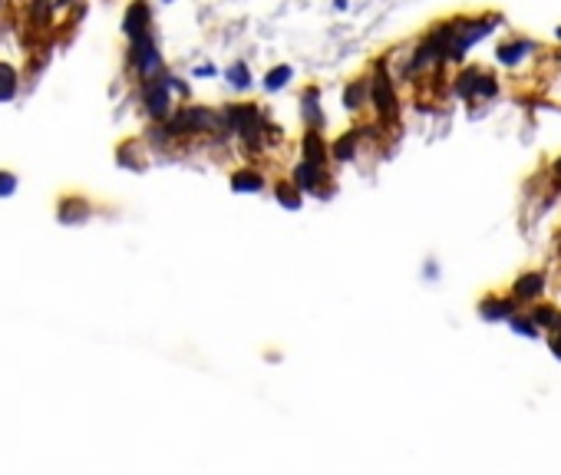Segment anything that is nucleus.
<instances>
[{
    "label": "nucleus",
    "mask_w": 561,
    "mask_h": 475,
    "mask_svg": "<svg viewBox=\"0 0 561 475\" xmlns=\"http://www.w3.org/2000/svg\"><path fill=\"white\" fill-rule=\"evenodd\" d=\"M224 119V129L232 132V136L242 139L244 149H261L264 146V136H268V122H264V116H261V109L254 103H242V106H228L222 113Z\"/></svg>",
    "instance_id": "1"
},
{
    "label": "nucleus",
    "mask_w": 561,
    "mask_h": 475,
    "mask_svg": "<svg viewBox=\"0 0 561 475\" xmlns=\"http://www.w3.org/2000/svg\"><path fill=\"white\" fill-rule=\"evenodd\" d=\"M142 103H146V113L152 122H169L172 119V83L165 73L146 79V89H142Z\"/></svg>",
    "instance_id": "2"
},
{
    "label": "nucleus",
    "mask_w": 561,
    "mask_h": 475,
    "mask_svg": "<svg viewBox=\"0 0 561 475\" xmlns=\"http://www.w3.org/2000/svg\"><path fill=\"white\" fill-rule=\"evenodd\" d=\"M132 66H136L146 79L159 76V69H162V53H159L156 40H152V30L142 34V36H132Z\"/></svg>",
    "instance_id": "3"
},
{
    "label": "nucleus",
    "mask_w": 561,
    "mask_h": 475,
    "mask_svg": "<svg viewBox=\"0 0 561 475\" xmlns=\"http://www.w3.org/2000/svg\"><path fill=\"white\" fill-rule=\"evenodd\" d=\"M370 99H373V106H377V113H380L383 119H393V116H397V93H393V83H389V76L383 73V69L373 76V83H370Z\"/></svg>",
    "instance_id": "4"
},
{
    "label": "nucleus",
    "mask_w": 561,
    "mask_h": 475,
    "mask_svg": "<svg viewBox=\"0 0 561 475\" xmlns=\"http://www.w3.org/2000/svg\"><path fill=\"white\" fill-rule=\"evenodd\" d=\"M291 181H294V189L301 191V195H304V191L320 195V185H330L327 169H317V165H311V162H297V165H294Z\"/></svg>",
    "instance_id": "5"
},
{
    "label": "nucleus",
    "mask_w": 561,
    "mask_h": 475,
    "mask_svg": "<svg viewBox=\"0 0 561 475\" xmlns=\"http://www.w3.org/2000/svg\"><path fill=\"white\" fill-rule=\"evenodd\" d=\"M89 211H93V205L83 195H63L56 201V221L60 225H83L89 218Z\"/></svg>",
    "instance_id": "6"
},
{
    "label": "nucleus",
    "mask_w": 561,
    "mask_h": 475,
    "mask_svg": "<svg viewBox=\"0 0 561 475\" xmlns=\"http://www.w3.org/2000/svg\"><path fill=\"white\" fill-rule=\"evenodd\" d=\"M301 162H311V165H317V169H327L330 146L324 142V136H320L317 129L304 132V139H301Z\"/></svg>",
    "instance_id": "7"
},
{
    "label": "nucleus",
    "mask_w": 561,
    "mask_h": 475,
    "mask_svg": "<svg viewBox=\"0 0 561 475\" xmlns=\"http://www.w3.org/2000/svg\"><path fill=\"white\" fill-rule=\"evenodd\" d=\"M264 185H268V179L258 169H238L232 175V191H242V195H258V191H264Z\"/></svg>",
    "instance_id": "8"
},
{
    "label": "nucleus",
    "mask_w": 561,
    "mask_h": 475,
    "mask_svg": "<svg viewBox=\"0 0 561 475\" xmlns=\"http://www.w3.org/2000/svg\"><path fill=\"white\" fill-rule=\"evenodd\" d=\"M301 116L307 129H320L324 126V113H320V93L317 86H307L301 96Z\"/></svg>",
    "instance_id": "9"
},
{
    "label": "nucleus",
    "mask_w": 561,
    "mask_h": 475,
    "mask_svg": "<svg viewBox=\"0 0 561 475\" xmlns=\"http://www.w3.org/2000/svg\"><path fill=\"white\" fill-rule=\"evenodd\" d=\"M122 30H126V36H129V40H132V36L149 34V7H146V0H136V4L129 7Z\"/></svg>",
    "instance_id": "10"
},
{
    "label": "nucleus",
    "mask_w": 561,
    "mask_h": 475,
    "mask_svg": "<svg viewBox=\"0 0 561 475\" xmlns=\"http://www.w3.org/2000/svg\"><path fill=\"white\" fill-rule=\"evenodd\" d=\"M357 142H360V129L344 132V136L330 146V159H337V162H354V159H357Z\"/></svg>",
    "instance_id": "11"
},
{
    "label": "nucleus",
    "mask_w": 561,
    "mask_h": 475,
    "mask_svg": "<svg viewBox=\"0 0 561 475\" xmlns=\"http://www.w3.org/2000/svg\"><path fill=\"white\" fill-rule=\"evenodd\" d=\"M274 201L287 211H301L304 205V195L294 189V181H274Z\"/></svg>",
    "instance_id": "12"
},
{
    "label": "nucleus",
    "mask_w": 561,
    "mask_h": 475,
    "mask_svg": "<svg viewBox=\"0 0 561 475\" xmlns=\"http://www.w3.org/2000/svg\"><path fill=\"white\" fill-rule=\"evenodd\" d=\"M542 291H545V274H538V271L522 274L515 281V297H518V301H532V297H538Z\"/></svg>",
    "instance_id": "13"
},
{
    "label": "nucleus",
    "mask_w": 561,
    "mask_h": 475,
    "mask_svg": "<svg viewBox=\"0 0 561 475\" xmlns=\"http://www.w3.org/2000/svg\"><path fill=\"white\" fill-rule=\"evenodd\" d=\"M479 314H482L485 320H509L512 314V304L509 301H499V297H485L482 304H479Z\"/></svg>",
    "instance_id": "14"
},
{
    "label": "nucleus",
    "mask_w": 561,
    "mask_h": 475,
    "mask_svg": "<svg viewBox=\"0 0 561 475\" xmlns=\"http://www.w3.org/2000/svg\"><path fill=\"white\" fill-rule=\"evenodd\" d=\"M532 320H535V327H545L552 330V334H561V311L558 307H535V314H532Z\"/></svg>",
    "instance_id": "15"
},
{
    "label": "nucleus",
    "mask_w": 561,
    "mask_h": 475,
    "mask_svg": "<svg viewBox=\"0 0 561 475\" xmlns=\"http://www.w3.org/2000/svg\"><path fill=\"white\" fill-rule=\"evenodd\" d=\"M14 96H17V73L14 66L0 63V103H10Z\"/></svg>",
    "instance_id": "16"
},
{
    "label": "nucleus",
    "mask_w": 561,
    "mask_h": 475,
    "mask_svg": "<svg viewBox=\"0 0 561 475\" xmlns=\"http://www.w3.org/2000/svg\"><path fill=\"white\" fill-rule=\"evenodd\" d=\"M294 76V69L287 66V63H281V66L268 69V76H264V89L268 93H277V89H284L287 86V79Z\"/></svg>",
    "instance_id": "17"
},
{
    "label": "nucleus",
    "mask_w": 561,
    "mask_h": 475,
    "mask_svg": "<svg viewBox=\"0 0 561 475\" xmlns=\"http://www.w3.org/2000/svg\"><path fill=\"white\" fill-rule=\"evenodd\" d=\"M525 50H528V44H505V46H499V63L502 66H515L522 56H525Z\"/></svg>",
    "instance_id": "18"
},
{
    "label": "nucleus",
    "mask_w": 561,
    "mask_h": 475,
    "mask_svg": "<svg viewBox=\"0 0 561 475\" xmlns=\"http://www.w3.org/2000/svg\"><path fill=\"white\" fill-rule=\"evenodd\" d=\"M363 99H367V83H360V79L344 89V106H347V109H360Z\"/></svg>",
    "instance_id": "19"
},
{
    "label": "nucleus",
    "mask_w": 561,
    "mask_h": 475,
    "mask_svg": "<svg viewBox=\"0 0 561 475\" xmlns=\"http://www.w3.org/2000/svg\"><path fill=\"white\" fill-rule=\"evenodd\" d=\"M224 76H228V83H232L234 89H248L251 86V73H248V66H244V63H232Z\"/></svg>",
    "instance_id": "20"
},
{
    "label": "nucleus",
    "mask_w": 561,
    "mask_h": 475,
    "mask_svg": "<svg viewBox=\"0 0 561 475\" xmlns=\"http://www.w3.org/2000/svg\"><path fill=\"white\" fill-rule=\"evenodd\" d=\"M509 324H512V330H515V334H522V337H538V327H535V324H532V320H525V317H515V314H512V317H509Z\"/></svg>",
    "instance_id": "21"
},
{
    "label": "nucleus",
    "mask_w": 561,
    "mask_h": 475,
    "mask_svg": "<svg viewBox=\"0 0 561 475\" xmlns=\"http://www.w3.org/2000/svg\"><path fill=\"white\" fill-rule=\"evenodd\" d=\"M17 191V175L7 172V169H0V199H10Z\"/></svg>",
    "instance_id": "22"
},
{
    "label": "nucleus",
    "mask_w": 561,
    "mask_h": 475,
    "mask_svg": "<svg viewBox=\"0 0 561 475\" xmlns=\"http://www.w3.org/2000/svg\"><path fill=\"white\" fill-rule=\"evenodd\" d=\"M552 354H555V356H558V360H561V334H558V337L552 340Z\"/></svg>",
    "instance_id": "23"
},
{
    "label": "nucleus",
    "mask_w": 561,
    "mask_h": 475,
    "mask_svg": "<svg viewBox=\"0 0 561 475\" xmlns=\"http://www.w3.org/2000/svg\"><path fill=\"white\" fill-rule=\"evenodd\" d=\"M208 73H215V66H199V69H195V76H208Z\"/></svg>",
    "instance_id": "24"
},
{
    "label": "nucleus",
    "mask_w": 561,
    "mask_h": 475,
    "mask_svg": "<svg viewBox=\"0 0 561 475\" xmlns=\"http://www.w3.org/2000/svg\"><path fill=\"white\" fill-rule=\"evenodd\" d=\"M264 360H271V363H281V354H277V350H271V354H264Z\"/></svg>",
    "instance_id": "25"
},
{
    "label": "nucleus",
    "mask_w": 561,
    "mask_h": 475,
    "mask_svg": "<svg viewBox=\"0 0 561 475\" xmlns=\"http://www.w3.org/2000/svg\"><path fill=\"white\" fill-rule=\"evenodd\" d=\"M555 34H558V40H561V26H558V30H555Z\"/></svg>",
    "instance_id": "26"
},
{
    "label": "nucleus",
    "mask_w": 561,
    "mask_h": 475,
    "mask_svg": "<svg viewBox=\"0 0 561 475\" xmlns=\"http://www.w3.org/2000/svg\"><path fill=\"white\" fill-rule=\"evenodd\" d=\"M60 4H66V0H60Z\"/></svg>",
    "instance_id": "27"
}]
</instances>
